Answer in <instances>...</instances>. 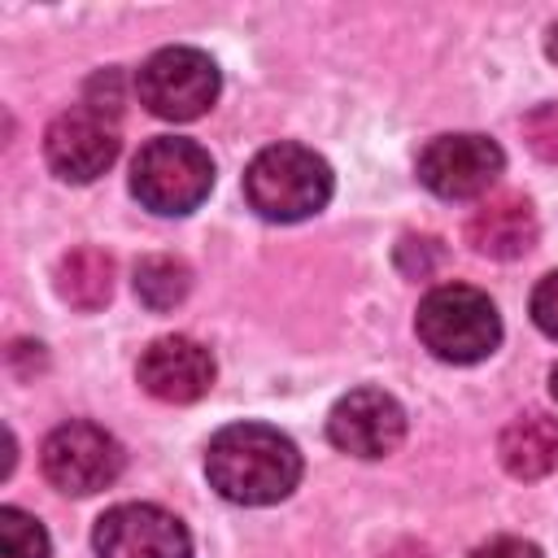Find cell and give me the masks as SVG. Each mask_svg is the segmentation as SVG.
I'll list each match as a JSON object with an SVG mask.
<instances>
[{"instance_id": "1", "label": "cell", "mask_w": 558, "mask_h": 558, "mask_svg": "<svg viewBox=\"0 0 558 558\" xmlns=\"http://www.w3.org/2000/svg\"><path fill=\"white\" fill-rule=\"evenodd\" d=\"M209 488L235 506H275L301 484V449L270 423H231L205 449Z\"/></svg>"}, {"instance_id": "2", "label": "cell", "mask_w": 558, "mask_h": 558, "mask_svg": "<svg viewBox=\"0 0 558 558\" xmlns=\"http://www.w3.org/2000/svg\"><path fill=\"white\" fill-rule=\"evenodd\" d=\"M331 166L305 144H270L244 170V201L266 222L314 218L331 201Z\"/></svg>"}, {"instance_id": "3", "label": "cell", "mask_w": 558, "mask_h": 558, "mask_svg": "<svg viewBox=\"0 0 558 558\" xmlns=\"http://www.w3.org/2000/svg\"><path fill=\"white\" fill-rule=\"evenodd\" d=\"M414 331L432 357L471 366L501 344V314L488 301V292L471 283H440L418 301Z\"/></svg>"}, {"instance_id": "4", "label": "cell", "mask_w": 558, "mask_h": 558, "mask_svg": "<svg viewBox=\"0 0 558 558\" xmlns=\"http://www.w3.org/2000/svg\"><path fill=\"white\" fill-rule=\"evenodd\" d=\"M214 187V157L196 140L157 135L131 161V196L166 218L192 214Z\"/></svg>"}, {"instance_id": "5", "label": "cell", "mask_w": 558, "mask_h": 558, "mask_svg": "<svg viewBox=\"0 0 558 558\" xmlns=\"http://www.w3.org/2000/svg\"><path fill=\"white\" fill-rule=\"evenodd\" d=\"M222 92V74L201 48H161L135 74V96L153 118L192 122Z\"/></svg>"}, {"instance_id": "6", "label": "cell", "mask_w": 558, "mask_h": 558, "mask_svg": "<svg viewBox=\"0 0 558 558\" xmlns=\"http://www.w3.org/2000/svg\"><path fill=\"white\" fill-rule=\"evenodd\" d=\"M122 462H126V453H122L118 436L87 418L52 427L39 445L44 480L70 497H92V493L109 488L122 475Z\"/></svg>"}, {"instance_id": "7", "label": "cell", "mask_w": 558, "mask_h": 558, "mask_svg": "<svg viewBox=\"0 0 558 558\" xmlns=\"http://www.w3.org/2000/svg\"><path fill=\"white\" fill-rule=\"evenodd\" d=\"M414 170H418V183L436 192L440 201H471V196H484L501 179L506 153L493 135L458 131V135L427 140Z\"/></svg>"}, {"instance_id": "8", "label": "cell", "mask_w": 558, "mask_h": 558, "mask_svg": "<svg viewBox=\"0 0 558 558\" xmlns=\"http://www.w3.org/2000/svg\"><path fill=\"white\" fill-rule=\"evenodd\" d=\"M96 558H192V536L179 514L153 501H122L96 519Z\"/></svg>"}, {"instance_id": "9", "label": "cell", "mask_w": 558, "mask_h": 558, "mask_svg": "<svg viewBox=\"0 0 558 558\" xmlns=\"http://www.w3.org/2000/svg\"><path fill=\"white\" fill-rule=\"evenodd\" d=\"M118 126L96 105H74L57 113L44 131V161L65 183H92L118 161Z\"/></svg>"}, {"instance_id": "10", "label": "cell", "mask_w": 558, "mask_h": 558, "mask_svg": "<svg viewBox=\"0 0 558 558\" xmlns=\"http://www.w3.org/2000/svg\"><path fill=\"white\" fill-rule=\"evenodd\" d=\"M327 440L349 458H388L405 440V410L384 388H353L331 405Z\"/></svg>"}, {"instance_id": "11", "label": "cell", "mask_w": 558, "mask_h": 558, "mask_svg": "<svg viewBox=\"0 0 558 558\" xmlns=\"http://www.w3.org/2000/svg\"><path fill=\"white\" fill-rule=\"evenodd\" d=\"M135 379L148 397L166 405H187L214 388V353L192 336H157L140 353Z\"/></svg>"}, {"instance_id": "12", "label": "cell", "mask_w": 558, "mask_h": 558, "mask_svg": "<svg viewBox=\"0 0 558 558\" xmlns=\"http://www.w3.org/2000/svg\"><path fill=\"white\" fill-rule=\"evenodd\" d=\"M536 235H541V222L523 192H497V196L480 201L466 218V244L480 257L514 262L536 244Z\"/></svg>"}, {"instance_id": "13", "label": "cell", "mask_w": 558, "mask_h": 558, "mask_svg": "<svg viewBox=\"0 0 558 558\" xmlns=\"http://www.w3.org/2000/svg\"><path fill=\"white\" fill-rule=\"evenodd\" d=\"M497 458L514 480H541L558 466V418L527 410L497 436Z\"/></svg>"}, {"instance_id": "14", "label": "cell", "mask_w": 558, "mask_h": 558, "mask_svg": "<svg viewBox=\"0 0 558 558\" xmlns=\"http://www.w3.org/2000/svg\"><path fill=\"white\" fill-rule=\"evenodd\" d=\"M57 296L74 310H100L113 296V257L96 244H78L57 262Z\"/></svg>"}, {"instance_id": "15", "label": "cell", "mask_w": 558, "mask_h": 558, "mask_svg": "<svg viewBox=\"0 0 558 558\" xmlns=\"http://www.w3.org/2000/svg\"><path fill=\"white\" fill-rule=\"evenodd\" d=\"M192 288V270L183 257H170V253H148L140 257L135 266V296L148 305V310H174Z\"/></svg>"}, {"instance_id": "16", "label": "cell", "mask_w": 558, "mask_h": 558, "mask_svg": "<svg viewBox=\"0 0 558 558\" xmlns=\"http://www.w3.org/2000/svg\"><path fill=\"white\" fill-rule=\"evenodd\" d=\"M0 558H48L44 523L17 506H0Z\"/></svg>"}, {"instance_id": "17", "label": "cell", "mask_w": 558, "mask_h": 558, "mask_svg": "<svg viewBox=\"0 0 558 558\" xmlns=\"http://www.w3.org/2000/svg\"><path fill=\"white\" fill-rule=\"evenodd\" d=\"M523 140L541 161L558 166V100H545L523 118Z\"/></svg>"}, {"instance_id": "18", "label": "cell", "mask_w": 558, "mask_h": 558, "mask_svg": "<svg viewBox=\"0 0 558 558\" xmlns=\"http://www.w3.org/2000/svg\"><path fill=\"white\" fill-rule=\"evenodd\" d=\"M532 323L558 340V270H549L536 288H532Z\"/></svg>"}, {"instance_id": "19", "label": "cell", "mask_w": 558, "mask_h": 558, "mask_svg": "<svg viewBox=\"0 0 558 558\" xmlns=\"http://www.w3.org/2000/svg\"><path fill=\"white\" fill-rule=\"evenodd\" d=\"M471 558H541V549L523 536H493V541L475 545Z\"/></svg>"}, {"instance_id": "20", "label": "cell", "mask_w": 558, "mask_h": 558, "mask_svg": "<svg viewBox=\"0 0 558 558\" xmlns=\"http://www.w3.org/2000/svg\"><path fill=\"white\" fill-rule=\"evenodd\" d=\"M388 558H432V554H427L423 545H414V541H401V545H397Z\"/></svg>"}, {"instance_id": "21", "label": "cell", "mask_w": 558, "mask_h": 558, "mask_svg": "<svg viewBox=\"0 0 558 558\" xmlns=\"http://www.w3.org/2000/svg\"><path fill=\"white\" fill-rule=\"evenodd\" d=\"M545 52H549V61L558 65V22L549 26V39H545Z\"/></svg>"}, {"instance_id": "22", "label": "cell", "mask_w": 558, "mask_h": 558, "mask_svg": "<svg viewBox=\"0 0 558 558\" xmlns=\"http://www.w3.org/2000/svg\"><path fill=\"white\" fill-rule=\"evenodd\" d=\"M549 392H554V401H558V366L549 371Z\"/></svg>"}]
</instances>
